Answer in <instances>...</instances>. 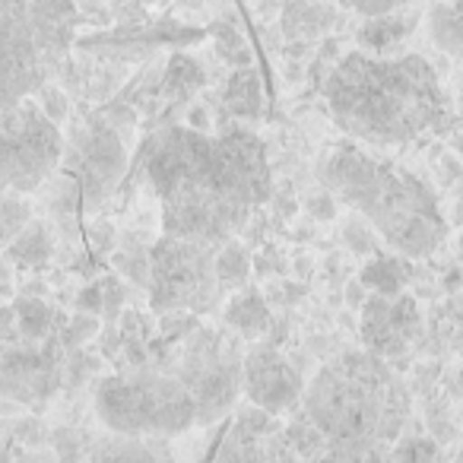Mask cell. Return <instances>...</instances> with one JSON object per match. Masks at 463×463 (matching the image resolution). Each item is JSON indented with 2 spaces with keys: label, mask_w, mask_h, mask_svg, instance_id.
Listing matches in <instances>:
<instances>
[{
  "label": "cell",
  "mask_w": 463,
  "mask_h": 463,
  "mask_svg": "<svg viewBox=\"0 0 463 463\" xmlns=\"http://www.w3.org/2000/svg\"><path fill=\"white\" fill-rule=\"evenodd\" d=\"M33 99L39 102V109L45 111L54 124H61L67 118V96L58 90V86H48V83L39 86V90L33 92Z\"/></svg>",
  "instance_id": "obj_29"
},
{
  "label": "cell",
  "mask_w": 463,
  "mask_h": 463,
  "mask_svg": "<svg viewBox=\"0 0 463 463\" xmlns=\"http://www.w3.org/2000/svg\"><path fill=\"white\" fill-rule=\"evenodd\" d=\"M241 387L267 412H289L302 403V374L273 343H258L241 359Z\"/></svg>",
  "instance_id": "obj_10"
},
{
  "label": "cell",
  "mask_w": 463,
  "mask_h": 463,
  "mask_svg": "<svg viewBox=\"0 0 463 463\" xmlns=\"http://www.w3.org/2000/svg\"><path fill=\"white\" fill-rule=\"evenodd\" d=\"M58 343H4L0 349V393L20 403H33L61 387Z\"/></svg>",
  "instance_id": "obj_11"
},
{
  "label": "cell",
  "mask_w": 463,
  "mask_h": 463,
  "mask_svg": "<svg viewBox=\"0 0 463 463\" xmlns=\"http://www.w3.org/2000/svg\"><path fill=\"white\" fill-rule=\"evenodd\" d=\"M200 86H203V67L194 58H187V54H175L168 61L165 73H162V96H165V102H187Z\"/></svg>",
  "instance_id": "obj_18"
},
{
  "label": "cell",
  "mask_w": 463,
  "mask_h": 463,
  "mask_svg": "<svg viewBox=\"0 0 463 463\" xmlns=\"http://www.w3.org/2000/svg\"><path fill=\"white\" fill-rule=\"evenodd\" d=\"M283 441L286 450H296L302 457H327V441H324V435L317 431V425L311 422L305 410H298L296 419L286 425Z\"/></svg>",
  "instance_id": "obj_24"
},
{
  "label": "cell",
  "mask_w": 463,
  "mask_h": 463,
  "mask_svg": "<svg viewBox=\"0 0 463 463\" xmlns=\"http://www.w3.org/2000/svg\"><path fill=\"white\" fill-rule=\"evenodd\" d=\"M7 254L23 267H42L48 258H52V239L42 222H26L16 239H10Z\"/></svg>",
  "instance_id": "obj_22"
},
{
  "label": "cell",
  "mask_w": 463,
  "mask_h": 463,
  "mask_svg": "<svg viewBox=\"0 0 463 463\" xmlns=\"http://www.w3.org/2000/svg\"><path fill=\"white\" fill-rule=\"evenodd\" d=\"M96 412L115 435L168 438L194 429L197 403L175 368L134 365L96 384Z\"/></svg>",
  "instance_id": "obj_6"
},
{
  "label": "cell",
  "mask_w": 463,
  "mask_h": 463,
  "mask_svg": "<svg viewBox=\"0 0 463 463\" xmlns=\"http://www.w3.org/2000/svg\"><path fill=\"white\" fill-rule=\"evenodd\" d=\"M324 99L340 130L374 146L454 128V105L422 54H343L324 80Z\"/></svg>",
  "instance_id": "obj_2"
},
{
  "label": "cell",
  "mask_w": 463,
  "mask_h": 463,
  "mask_svg": "<svg viewBox=\"0 0 463 463\" xmlns=\"http://www.w3.org/2000/svg\"><path fill=\"white\" fill-rule=\"evenodd\" d=\"M305 206H308L311 219H317V222H330V219L336 216V200L330 191H321V194H315V197H308Z\"/></svg>",
  "instance_id": "obj_34"
},
{
  "label": "cell",
  "mask_w": 463,
  "mask_h": 463,
  "mask_svg": "<svg viewBox=\"0 0 463 463\" xmlns=\"http://www.w3.org/2000/svg\"><path fill=\"white\" fill-rule=\"evenodd\" d=\"M146 178L162 203V232L216 248L273 191L264 140L241 124L216 137L191 124L159 130L146 146Z\"/></svg>",
  "instance_id": "obj_1"
},
{
  "label": "cell",
  "mask_w": 463,
  "mask_h": 463,
  "mask_svg": "<svg viewBox=\"0 0 463 463\" xmlns=\"http://www.w3.org/2000/svg\"><path fill=\"white\" fill-rule=\"evenodd\" d=\"M454 124H457V128H463V90H460V96H457V105H454Z\"/></svg>",
  "instance_id": "obj_40"
},
{
  "label": "cell",
  "mask_w": 463,
  "mask_h": 463,
  "mask_svg": "<svg viewBox=\"0 0 463 463\" xmlns=\"http://www.w3.org/2000/svg\"><path fill=\"white\" fill-rule=\"evenodd\" d=\"M425 26H429V39L438 52L463 58V14L454 4L435 0V7L425 14Z\"/></svg>",
  "instance_id": "obj_17"
},
{
  "label": "cell",
  "mask_w": 463,
  "mask_h": 463,
  "mask_svg": "<svg viewBox=\"0 0 463 463\" xmlns=\"http://www.w3.org/2000/svg\"><path fill=\"white\" fill-rule=\"evenodd\" d=\"M14 311H16V330H20V340H26V343L48 340L54 315L45 302H39V298H20V302L14 305Z\"/></svg>",
  "instance_id": "obj_23"
},
{
  "label": "cell",
  "mask_w": 463,
  "mask_h": 463,
  "mask_svg": "<svg viewBox=\"0 0 463 463\" xmlns=\"http://www.w3.org/2000/svg\"><path fill=\"white\" fill-rule=\"evenodd\" d=\"M362 340L365 349L384 355V359H397L416 343L419 330H422V311H419L416 298L403 296V292H374L362 302Z\"/></svg>",
  "instance_id": "obj_12"
},
{
  "label": "cell",
  "mask_w": 463,
  "mask_h": 463,
  "mask_svg": "<svg viewBox=\"0 0 463 463\" xmlns=\"http://www.w3.org/2000/svg\"><path fill=\"white\" fill-rule=\"evenodd\" d=\"M64 153L61 130L33 96L0 111V194H29Z\"/></svg>",
  "instance_id": "obj_8"
},
{
  "label": "cell",
  "mask_w": 463,
  "mask_h": 463,
  "mask_svg": "<svg viewBox=\"0 0 463 463\" xmlns=\"http://www.w3.org/2000/svg\"><path fill=\"white\" fill-rule=\"evenodd\" d=\"M128 168V153L115 128L105 121H92L77 143V175L86 194V203L96 206L109 197Z\"/></svg>",
  "instance_id": "obj_13"
},
{
  "label": "cell",
  "mask_w": 463,
  "mask_h": 463,
  "mask_svg": "<svg viewBox=\"0 0 463 463\" xmlns=\"http://www.w3.org/2000/svg\"><path fill=\"white\" fill-rule=\"evenodd\" d=\"M121 305H124V286L118 283L115 277L102 279V311H105L109 317H118Z\"/></svg>",
  "instance_id": "obj_33"
},
{
  "label": "cell",
  "mask_w": 463,
  "mask_h": 463,
  "mask_svg": "<svg viewBox=\"0 0 463 463\" xmlns=\"http://www.w3.org/2000/svg\"><path fill=\"white\" fill-rule=\"evenodd\" d=\"M181 4H184V7H200L203 0H181Z\"/></svg>",
  "instance_id": "obj_41"
},
{
  "label": "cell",
  "mask_w": 463,
  "mask_h": 463,
  "mask_svg": "<svg viewBox=\"0 0 463 463\" xmlns=\"http://www.w3.org/2000/svg\"><path fill=\"white\" fill-rule=\"evenodd\" d=\"M73 0H0V111L48 83L71 52Z\"/></svg>",
  "instance_id": "obj_5"
},
{
  "label": "cell",
  "mask_w": 463,
  "mask_h": 463,
  "mask_svg": "<svg viewBox=\"0 0 463 463\" xmlns=\"http://www.w3.org/2000/svg\"><path fill=\"white\" fill-rule=\"evenodd\" d=\"M346 298H349V305L353 308H362V302H365V283H349V289H346Z\"/></svg>",
  "instance_id": "obj_38"
},
{
  "label": "cell",
  "mask_w": 463,
  "mask_h": 463,
  "mask_svg": "<svg viewBox=\"0 0 463 463\" xmlns=\"http://www.w3.org/2000/svg\"><path fill=\"white\" fill-rule=\"evenodd\" d=\"M321 181L334 197L365 216L400 258H429L448 235L438 197L422 178L353 143L330 149L321 162Z\"/></svg>",
  "instance_id": "obj_4"
},
{
  "label": "cell",
  "mask_w": 463,
  "mask_h": 463,
  "mask_svg": "<svg viewBox=\"0 0 463 463\" xmlns=\"http://www.w3.org/2000/svg\"><path fill=\"white\" fill-rule=\"evenodd\" d=\"M387 457H393V460H438L441 448L435 444V438H403L397 448L387 450Z\"/></svg>",
  "instance_id": "obj_27"
},
{
  "label": "cell",
  "mask_w": 463,
  "mask_h": 463,
  "mask_svg": "<svg viewBox=\"0 0 463 463\" xmlns=\"http://www.w3.org/2000/svg\"><path fill=\"white\" fill-rule=\"evenodd\" d=\"M77 308L90 311V315H102V283L86 286V289L77 296Z\"/></svg>",
  "instance_id": "obj_35"
},
{
  "label": "cell",
  "mask_w": 463,
  "mask_h": 463,
  "mask_svg": "<svg viewBox=\"0 0 463 463\" xmlns=\"http://www.w3.org/2000/svg\"><path fill=\"white\" fill-rule=\"evenodd\" d=\"M213 39H216L219 58L229 61L232 67L251 64V48L245 45V39H241V35L235 33L232 26H225V23H216V26H213Z\"/></svg>",
  "instance_id": "obj_26"
},
{
  "label": "cell",
  "mask_w": 463,
  "mask_h": 463,
  "mask_svg": "<svg viewBox=\"0 0 463 463\" xmlns=\"http://www.w3.org/2000/svg\"><path fill=\"white\" fill-rule=\"evenodd\" d=\"M340 4L359 16H378V14H387V10L410 7V4H425V0H340Z\"/></svg>",
  "instance_id": "obj_32"
},
{
  "label": "cell",
  "mask_w": 463,
  "mask_h": 463,
  "mask_svg": "<svg viewBox=\"0 0 463 463\" xmlns=\"http://www.w3.org/2000/svg\"><path fill=\"white\" fill-rule=\"evenodd\" d=\"M410 277H412V267L406 264V260L378 254L374 260H368L359 279L365 283V289L393 296V292H403V286L410 283Z\"/></svg>",
  "instance_id": "obj_20"
},
{
  "label": "cell",
  "mask_w": 463,
  "mask_h": 463,
  "mask_svg": "<svg viewBox=\"0 0 463 463\" xmlns=\"http://www.w3.org/2000/svg\"><path fill=\"white\" fill-rule=\"evenodd\" d=\"M450 4H454V7H457V10H460V14H463V0H450Z\"/></svg>",
  "instance_id": "obj_42"
},
{
  "label": "cell",
  "mask_w": 463,
  "mask_h": 463,
  "mask_svg": "<svg viewBox=\"0 0 463 463\" xmlns=\"http://www.w3.org/2000/svg\"><path fill=\"white\" fill-rule=\"evenodd\" d=\"M457 460H463V448H460V450H457Z\"/></svg>",
  "instance_id": "obj_43"
},
{
  "label": "cell",
  "mask_w": 463,
  "mask_h": 463,
  "mask_svg": "<svg viewBox=\"0 0 463 463\" xmlns=\"http://www.w3.org/2000/svg\"><path fill=\"white\" fill-rule=\"evenodd\" d=\"M419 23H422V14L416 10V4L387 10V14H378V16H365V23H362V29H359V45L365 48V52L387 54L391 48H397L400 42L410 39Z\"/></svg>",
  "instance_id": "obj_14"
},
{
  "label": "cell",
  "mask_w": 463,
  "mask_h": 463,
  "mask_svg": "<svg viewBox=\"0 0 463 463\" xmlns=\"http://www.w3.org/2000/svg\"><path fill=\"white\" fill-rule=\"evenodd\" d=\"M302 410L327 441V460L387 457L410 419V391L384 355L349 349L302 391Z\"/></svg>",
  "instance_id": "obj_3"
},
{
  "label": "cell",
  "mask_w": 463,
  "mask_h": 463,
  "mask_svg": "<svg viewBox=\"0 0 463 463\" xmlns=\"http://www.w3.org/2000/svg\"><path fill=\"white\" fill-rule=\"evenodd\" d=\"M330 23H334V14H330L324 4H311V0H296V4H289L283 16V29L289 42L324 33Z\"/></svg>",
  "instance_id": "obj_21"
},
{
  "label": "cell",
  "mask_w": 463,
  "mask_h": 463,
  "mask_svg": "<svg viewBox=\"0 0 463 463\" xmlns=\"http://www.w3.org/2000/svg\"><path fill=\"white\" fill-rule=\"evenodd\" d=\"M225 111H229L235 121H254L260 118V109H264V90H260V77L251 64L235 67V73L229 77L222 92Z\"/></svg>",
  "instance_id": "obj_15"
},
{
  "label": "cell",
  "mask_w": 463,
  "mask_h": 463,
  "mask_svg": "<svg viewBox=\"0 0 463 463\" xmlns=\"http://www.w3.org/2000/svg\"><path fill=\"white\" fill-rule=\"evenodd\" d=\"M372 235H374V229L368 225V219L355 213V219H349V222H346V235H343V241H346L355 254H372L374 251Z\"/></svg>",
  "instance_id": "obj_28"
},
{
  "label": "cell",
  "mask_w": 463,
  "mask_h": 463,
  "mask_svg": "<svg viewBox=\"0 0 463 463\" xmlns=\"http://www.w3.org/2000/svg\"><path fill=\"white\" fill-rule=\"evenodd\" d=\"M251 251H248L241 241L229 239L219 245L216 251V279L222 289H241V286H248V279H251Z\"/></svg>",
  "instance_id": "obj_19"
},
{
  "label": "cell",
  "mask_w": 463,
  "mask_h": 463,
  "mask_svg": "<svg viewBox=\"0 0 463 463\" xmlns=\"http://www.w3.org/2000/svg\"><path fill=\"white\" fill-rule=\"evenodd\" d=\"M225 324H229V330L248 336V340L264 336L270 330V308H267L264 296L254 289L239 292L229 302V308H225Z\"/></svg>",
  "instance_id": "obj_16"
},
{
  "label": "cell",
  "mask_w": 463,
  "mask_h": 463,
  "mask_svg": "<svg viewBox=\"0 0 463 463\" xmlns=\"http://www.w3.org/2000/svg\"><path fill=\"white\" fill-rule=\"evenodd\" d=\"M146 4H153V0H146Z\"/></svg>",
  "instance_id": "obj_44"
},
{
  "label": "cell",
  "mask_w": 463,
  "mask_h": 463,
  "mask_svg": "<svg viewBox=\"0 0 463 463\" xmlns=\"http://www.w3.org/2000/svg\"><path fill=\"white\" fill-rule=\"evenodd\" d=\"M118 267L128 273L134 283L149 286V251H140V248H130V251L118 254Z\"/></svg>",
  "instance_id": "obj_30"
},
{
  "label": "cell",
  "mask_w": 463,
  "mask_h": 463,
  "mask_svg": "<svg viewBox=\"0 0 463 463\" xmlns=\"http://www.w3.org/2000/svg\"><path fill=\"white\" fill-rule=\"evenodd\" d=\"M216 245L181 239V235H162L149 248V305L159 315L168 311H194L203 315L219 302L216 279Z\"/></svg>",
  "instance_id": "obj_7"
},
{
  "label": "cell",
  "mask_w": 463,
  "mask_h": 463,
  "mask_svg": "<svg viewBox=\"0 0 463 463\" xmlns=\"http://www.w3.org/2000/svg\"><path fill=\"white\" fill-rule=\"evenodd\" d=\"M29 222V203L16 191L0 194V241L16 239Z\"/></svg>",
  "instance_id": "obj_25"
},
{
  "label": "cell",
  "mask_w": 463,
  "mask_h": 463,
  "mask_svg": "<svg viewBox=\"0 0 463 463\" xmlns=\"http://www.w3.org/2000/svg\"><path fill=\"white\" fill-rule=\"evenodd\" d=\"M10 292V273H7V264H0V296H7Z\"/></svg>",
  "instance_id": "obj_39"
},
{
  "label": "cell",
  "mask_w": 463,
  "mask_h": 463,
  "mask_svg": "<svg viewBox=\"0 0 463 463\" xmlns=\"http://www.w3.org/2000/svg\"><path fill=\"white\" fill-rule=\"evenodd\" d=\"M187 124H191V128H197V130H210V118H206V111L200 109V105L187 111Z\"/></svg>",
  "instance_id": "obj_37"
},
{
  "label": "cell",
  "mask_w": 463,
  "mask_h": 463,
  "mask_svg": "<svg viewBox=\"0 0 463 463\" xmlns=\"http://www.w3.org/2000/svg\"><path fill=\"white\" fill-rule=\"evenodd\" d=\"M241 359L245 355H241L239 336L225 330L200 327L184 336L175 372L191 387L200 425H210L232 412L241 391Z\"/></svg>",
  "instance_id": "obj_9"
},
{
  "label": "cell",
  "mask_w": 463,
  "mask_h": 463,
  "mask_svg": "<svg viewBox=\"0 0 463 463\" xmlns=\"http://www.w3.org/2000/svg\"><path fill=\"white\" fill-rule=\"evenodd\" d=\"M20 330H16V311L10 305H0V343H16Z\"/></svg>",
  "instance_id": "obj_36"
},
{
  "label": "cell",
  "mask_w": 463,
  "mask_h": 463,
  "mask_svg": "<svg viewBox=\"0 0 463 463\" xmlns=\"http://www.w3.org/2000/svg\"><path fill=\"white\" fill-rule=\"evenodd\" d=\"M99 334V315H90V311H80L64 330V346H80L86 343L90 336Z\"/></svg>",
  "instance_id": "obj_31"
}]
</instances>
